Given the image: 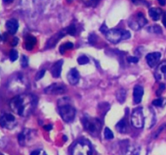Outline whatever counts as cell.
<instances>
[{
  "mask_svg": "<svg viewBox=\"0 0 166 155\" xmlns=\"http://www.w3.org/2000/svg\"><path fill=\"white\" fill-rule=\"evenodd\" d=\"M36 103L37 99L35 95L24 94L14 97L9 105L14 113L21 116H27L34 109Z\"/></svg>",
  "mask_w": 166,
  "mask_h": 155,
  "instance_id": "obj_1",
  "label": "cell"
},
{
  "mask_svg": "<svg viewBox=\"0 0 166 155\" xmlns=\"http://www.w3.org/2000/svg\"><path fill=\"white\" fill-rule=\"evenodd\" d=\"M105 37L113 44H117L123 40H127L130 37V31L122 29H110L105 33Z\"/></svg>",
  "mask_w": 166,
  "mask_h": 155,
  "instance_id": "obj_2",
  "label": "cell"
},
{
  "mask_svg": "<svg viewBox=\"0 0 166 155\" xmlns=\"http://www.w3.org/2000/svg\"><path fill=\"white\" fill-rule=\"evenodd\" d=\"M58 113L61 116L62 119L66 123H71L75 119V108L66 100L64 103H58Z\"/></svg>",
  "mask_w": 166,
  "mask_h": 155,
  "instance_id": "obj_3",
  "label": "cell"
},
{
  "mask_svg": "<svg viewBox=\"0 0 166 155\" xmlns=\"http://www.w3.org/2000/svg\"><path fill=\"white\" fill-rule=\"evenodd\" d=\"M84 126L86 131L93 137L99 135L101 129V123L98 119L93 117L85 116L84 119Z\"/></svg>",
  "mask_w": 166,
  "mask_h": 155,
  "instance_id": "obj_4",
  "label": "cell"
},
{
  "mask_svg": "<svg viewBox=\"0 0 166 155\" xmlns=\"http://www.w3.org/2000/svg\"><path fill=\"white\" fill-rule=\"evenodd\" d=\"M148 23V20H146L145 16L142 12H138L134 15L131 16L129 20H128V24L130 26L131 29L134 31H138L140 28L145 26Z\"/></svg>",
  "mask_w": 166,
  "mask_h": 155,
  "instance_id": "obj_5",
  "label": "cell"
},
{
  "mask_svg": "<svg viewBox=\"0 0 166 155\" xmlns=\"http://www.w3.org/2000/svg\"><path fill=\"white\" fill-rule=\"evenodd\" d=\"M130 122L133 127L135 128H142L144 125V116H143L142 108H137L133 110L130 117Z\"/></svg>",
  "mask_w": 166,
  "mask_h": 155,
  "instance_id": "obj_6",
  "label": "cell"
},
{
  "mask_svg": "<svg viewBox=\"0 0 166 155\" xmlns=\"http://www.w3.org/2000/svg\"><path fill=\"white\" fill-rule=\"evenodd\" d=\"M72 155H92V146L86 142H77L72 149Z\"/></svg>",
  "mask_w": 166,
  "mask_h": 155,
  "instance_id": "obj_7",
  "label": "cell"
},
{
  "mask_svg": "<svg viewBox=\"0 0 166 155\" xmlns=\"http://www.w3.org/2000/svg\"><path fill=\"white\" fill-rule=\"evenodd\" d=\"M66 91V87L62 83H53L44 90V92L47 94L58 95L62 94Z\"/></svg>",
  "mask_w": 166,
  "mask_h": 155,
  "instance_id": "obj_8",
  "label": "cell"
},
{
  "mask_svg": "<svg viewBox=\"0 0 166 155\" xmlns=\"http://www.w3.org/2000/svg\"><path fill=\"white\" fill-rule=\"evenodd\" d=\"M155 78L161 84H166V60L157 65L155 71Z\"/></svg>",
  "mask_w": 166,
  "mask_h": 155,
  "instance_id": "obj_9",
  "label": "cell"
},
{
  "mask_svg": "<svg viewBox=\"0 0 166 155\" xmlns=\"http://www.w3.org/2000/svg\"><path fill=\"white\" fill-rule=\"evenodd\" d=\"M16 120L13 115L5 113L1 117V125L7 129H12L16 125Z\"/></svg>",
  "mask_w": 166,
  "mask_h": 155,
  "instance_id": "obj_10",
  "label": "cell"
},
{
  "mask_svg": "<svg viewBox=\"0 0 166 155\" xmlns=\"http://www.w3.org/2000/svg\"><path fill=\"white\" fill-rule=\"evenodd\" d=\"M160 57H161V54L159 52L151 53V54H148L146 56V61H147L148 65L150 67H155L159 62Z\"/></svg>",
  "mask_w": 166,
  "mask_h": 155,
  "instance_id": "obj_11",
  "label": "cell"
},
{
  "mask_svg": "<svg viewBox=\"0 0 166 155\" xmlns=\"http://www.w3.org/2000/svg\"><path fill=\"white\" fill-rule=\"evenodd\" d=\"M67 79L70 84L71 85H76L80 81V74L75 68L71 69L67 74Z\"/></svg>",
  "mask_w": 166,
  "mask_h": 155,
  "instance_id": "obj_12",
  "label": "cell"
},
{
  "mask_svg": "<svg viewBox=\"0 0 166 155\" xmlns=\"http://www.w3.org/2000/svg\"><path fill=\"white\" fill-rule=\"evenodd\" d=\"M143 88L142 86L136 85L134 87V91H133V99H134V103H139L141 102L142 98L143 95Z\"/></svg>",
  "mask_w": 166,
  "mask_h": 155,
  "instance_id": "obj_13",
  "label": "cell"
},
{
  "mask_svg": "<svg viewBox=\"0 0 166 155\" xmlns=\"http://www.w3.org/2000/svg\"><path fill=\"white\" fill-rule=\"evenodd\" d=\"M66 33H67V31H66V29L62 30V31H60L59 32H58L56 35H55V36H53V37H51V38L50 39V41H48L47 48L54 47V46H55V45L57 44L58 41H59L60 39H61L62 36H65Z\"/></svg>",
  "mask_w": 166,
  "mask_h": 155,
  "instance_id": "obj_14",
  "label": "cell"
},
{
  "mask_svg": "<svg viewBox=\"0 0 166 155\" xmlns=\"http://www.w3.org/2000/svg\"><path fill=\"white\" fill-rule=\"evenodd\" d=\"M6 28L10 34H15L19 28L18 21L15 19H11L6 23Z\"/></svg>",
  "mask_w": 166,
  "mask_h": 155,
  "instance_id": "obj_15",
  "label": "cell"
},
{
  "mask_svg": "<svg viewBox=\"0 0 166 155\" xmlns=\"http://www.w3.org/2000/svg\"><path fill=\"white\" fill-rule=\"evenodd\" d=\"M62 64H63V61L60 60V61L55 62L51 67V74L52 76L55 79L59 78L61 75L62 72Z\"/></svg>",
  "mask_w": 166,
  "mask_h": 155,
  "instance_id": "obj_16",
  "label": "cell"
},
{
  "mask_svg": "<svg viewBox=\"0 0 166 155\" xmlns=\"http://www.w3.org/2000/svg\"><path fill=\"white\" fill-rule=\"evenodd\" d=\"M149 16H151V18L153 19V20L157 21L159 20L160 16L162 15V11L160 8L157 7H151L149 11H148Z\"/></svg>",
  "mask_w": 166,
  "mask_h": 155,
  "instance_id": "obj_17",
  "label": "cell"
},
{
  "mask_svg": "<svg viewBox=\"0 0 166 155\" xmlns=\"http://www.w3.org/2000/svg\"><path fill=\"white\" fill-rule=\"evenodd\" d=\"M140 148L137 145H130L126 148L125 155H139Z\"/></svg>",
  "mask_w": 166,
  "mask_h": 155,
  "instance_id": "obj_18",
  "label": "cell"
},
{
  "mask_svg": "<svg viewBox=\"0 0 166 155\" xmlns=\"http://www.w3.org/2000/svg\"><path fill=\"white\" fill-rule=\"evenodd\" d=\"M36 40L34 36H28L26 38V44H25V48L28 50H32L34 47V45H36Z\"/></svg>",
  "mask_w": 166,
  "mask_h": 155,
  "instance_id": "obj_19",
  "label": "cell"
},
{
  "mask_svg": "<svg viewBox=\"0 0 166 155\" xmlns=\"http://www.w3.org/2000/svg\"><path fill=\"white\" fill-rule=\"evenodd\" d=\"M126 97V92L124 89H120L117 91L116 94V99L119 103H123L125 101Z\"/></svg>",
  "mask_w": 166,
  "mask_h": 155,
  "instance_id": "obj_20",
  "label": "cell"
},
{
  "mask_svg": "<svg viewBox=\"0 0 166 155\" xmlns=\"http://www.w3.org/2000/svg\"><path fill=\"white\" fill-rule=\"evenodd\" d=\"M117 130L121 133H125L126 132V122L125 120H122L116 124Z\"/></svg>",
  "mask_w": 166,
  "mask_h": 155,
  "instance_id": "obj_21",
  "label": "cell"
},
{
  "mask_svg": "<svg viewBox=\"0 0 166 155\" xmlns=\"http://www.w3.org/2000/svg\"><path fill=\"white\" fill-rule=\"evenodd\" d=\"M73 47H74V45H73L72 43L67 42V43H66V44L62 45L59 48V50H60V52H61V54H63L64 53L66 52V50H71V49H72Z\"/></svg>",
  "mask_w": 166,
  "mask_h": 155,
  "instance_id": "obj_22",
  "label": "cell"
},
{
  "mask_svg": "<svg viewBox=\"0 0 166 155\" xmlns=\"http://www.w3.org/2000/svg\"><path fill=\"white\" fill-rule=\"evenodd\" d=\"M104 135H105V138L107 140H111L114 138V133L109 128H105L104 131Z\"/></svg>",
  "mask_w": 166,
  "mask_h": 155,
  "instance_id": "obj_23",
  "label": "cell"
},
{
  "mask_svg": "<svg viewBox=\"0 0 166 155\" xmlns=\"http://www.w3.org/2000/svg\"><path fill=\"white\" fill-rule=\"evenodd\" d=\"M77 61H78V63L80 64V65H85V64H87V63H89V59L88 58V57L84 56V55H82V56H80L78 57Z\"/></svg>",
  "mask_w": 166,
  "mask_h": 155,
  "instance_id": "obj_24",
  "label": "cell"
},
{
  "mask_svg": "<svg viewBox=\"0 0 166 155\" xmlns=\"http://www.w3.org/2000/svg\"><path fill=\"white\" fill-rule=\"evenodd\" d=\"M18 52L16 51V50H11V52H10V54H9V57H10V60L12 61H15L17 60V58H18Z\"/></svg>",
  "mask_w": 166,
  "mask_h": 155,
  "instance_id": "obj_25",
  "label": "cell"
},
{
  "mask_svg": "<svg viewBox=\"0 0 166 155\" xmlns=\"http://www.w3.org/2000/svg\"><path fill=\"white\" fill-rule=\"evenodd\" d=\"M66 31H67V34H69V35L75 36L76 34V28H75V25L71 24L69 27L66 28Z\"/></svg>",
  "mask_w": 166,
  "mask_h": 155,
  "instance_id": "obj_26",
  "label": "cell"
},
{
  "mask_svg": "<svg viewBox=\"0 0 166 155\" xmlns=\"http://www.w3.org/2000/svg\"><path fill=\"white\" fill-rule=\"evenodd\" d=\"M149 30L153 31V32H154V33L157 34H160L162 32L161 28H160V27L159 25H153V27L151 28Z\"/></svg>",
  "mask_w": 166,
  "mask_h": 155,
  "instance_id": "obj_27",
  "label": "cell"
},
{
  "mask_svg": "<svg viewBox=\"0 0 166 155\" xmlns=\"http://www.w3.org/2000/svg\"><path fill=\"white\" fill-rule=\"evenodd\" d=\"M21 66H22V67L23 68L27 67L28 64V59L27 57L25 56V55H23V56L21 57Z\"/></svg>",
  "mask_w": 166,
  "mask_h": 155,
  "instance_id": "obj_28",
  "label": "cell"
},
{
  "mask_svg": "<svg viewBox=\"0 0 166 155\" xmlns=\"http://www.w3.org/2000/svg\"><path fill=\"white\" fill-rule=\"evenodd\" d=\"M99 0H83V2L87 6H95Z\"/></svg>",
  "mask_w": 166,
  "mask_h": 155,
  "instance_id": "obj_29",
  "label": "cell"
},
{
  "mask_svg": "<svg viewBox=\"0 0 166 155\" xmlns=\"http://www.w3.org/2000/svg\"><path fill=\"white\" fill-rule=\"evenodd\" d=\"M163 103H164L163 99L159 98V99H155V100H153V104L154 106H156V107H161V106L163 105Z\"/></svg>",
  "mask_w": 166,
  "mask_h": 155,
  "instance_id": "obj_30",
  "label": "cell"
},
{
  "mask_svg": "<svg viewBox=\"0 0 166 155\" xmlns=\"http://www.w3.org/2000/svg\"><path fill=\"white\" fill-rule=\"evenodd\" d=\"M131 2L135 5H147V6H148V2L146 0H131Z\"/></svg>",
  "mask_w": 166,
  "mask_h": 155,
  "instance_id": "obj_31",
  "label": "cell"
},
{
  "mask_svg": "<svg viewBox=\"0 0 166 155\" xmlns=\"http://www.w3.org/2000/svg\"><path fill=\"white\" fill-rule=\"evenodd\" d=\"M45 73H46V71H45V70H40L39 72L36 73V77H35V78H36V81H37V80H40V79H42V78H43L44 75H45Z\"/></svg>",
  "mask_w": 166,
  "mask_h": 155,
  "instance_id": "obj_32",
  "label": "cell"
},
{
  "mask_svg": "<svg viewBox=\"0 0 166 155\" xmlns=\"http://www.w3.org/2000/svg\"><path fill=\"white\" fill-rule=\"evenodd\" d=\"M128 61L132 63H137L139 61V59L137 58V57H130L128 58Z\"/></svg>",
  "mask_w": 166,
  "mask_h": 155,
  "instance_id": "obj_33",
  "label": "cell"
},
{
  "mask_svg": "<svg viewBox=\"0 0 166 155\" xmlns=\"http://www.w3.org/2000/svg\"><path fill=\"white\" fill-rule=\"evenodd\" d=\"M162 21H163V24H164V26L166 28V12L165 13H164V15H163V19H162Z\"/></svg>",
  "mask_w": 166,
  "mask_h": 155,
  "instance_id": "obj_34",
  "label": "cell"
},
{
  "mask_svg": "<svg viewBox=\"0 0 166 155\" xmlns=\"http://www.w3.org/2000/svg\"><path fill=\"white\" fill-rule=\"evenodd\" d=\"M40 154V149H36V150L32 151L30 155H39Z\"/></svg>",
  "mask_w": 166,
  "mask_h": 155,
  "instance_id": "obj_35",
  "label": "cell"
},
{
  "mask_svg": "<svg viewBox=\"0 0 166 155\" xmlns=\"http://www.w3.org/2000/svg\"><path fill=\"white\" fill-rule=\"evenodd\" d=\"M157 1L159 2V4L161 6H164L166 4V0H157Z\"/></svg>",
  "mask_w": 166,
  "mask_h": 155,
  "instance_id": "obj_36",
  "label": "cell"
},
{
  "mask_svg": "<svg viewBox=\"0 0 166 155\" xmlns=\"http://www.w3.org/2000/svg\"><path fill=\"white\" fill-rule=\"evenodd\" d=\"M44 128L46 129L47 131H50L52 129V125H50V124H49V125H46L45 127H44Z\"/></svg>",
  "mask_w": 166,
  "mask_h": 155,
  "instance_id": "obj_37",
  "label": "cell"
},
{
  "mask_svg": "<svg viewBox=\"0 0 166 155\" xmlns=\"http://www.w3.org/2000/svg\"><path fill=\"white\" fill-rule=\"evenodd\" d=\"M13 42H12V46H15V45L17 44V42H18V40H17V38H14L13 39Z\"/></svg>",
  "mask_w": 166,
  "mask_h": 155,
  "instance_id": "obj_38",
  "label": "cell"
},
{
  "mask_svg": "<svg viewBox=\"0 0 166 155\" xmlns=\"http://www.w3.org/2000/svg\"><path fill=\"white\" fill-rule=\"evenodd\" d=\"M14 0H3V2H5V3H11Z\"/></svg>",
  "mask_w": 166,
  "mask_h": 155,
  "instance_id": "obj_39",
  "label": "cell"
},
{
  "mask_svg": "<svg viewBox=\"0 0 166 155\" xmlns=\"http://www.w3.org/2000/svg\"></svg>",
  "mask_w": 166,
  "mask_h": 155,
  "instance_id": "obj_40",
  "label": "cell"
}]
</instances>
